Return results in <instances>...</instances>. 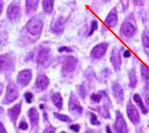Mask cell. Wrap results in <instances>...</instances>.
<instances>
[{
	"instance_id": "6da1fadb",
	"label": "cell",
	"mask_w": 149,
	"mask_h": 133,
	"mask_svg": "<svg viewBox=\"0 0 149 133\" xmlns=\"http://www.w3.org/2000/svg\"><path fill=\"white\" fill-rule=\"evenodd\" d=\"M43 27V23L41 19L34 17L31 19L26 25V29L29 33L33 36L40 34Z\"/></svg>"
},
{
	"instance_id": "7a4b0ae2",
	"label": "cell",
	"mask_w": 149,
	"mask_h": 133,
	"mask_svg": "<svg viewBox=\"0 0 149 133\" xmlns=\"http://www.w3.org/2000/svg\"><path fill=\"white\" fill-rule=\"evenodd\" d=\"M18 97V91L16 86L14 83H10L8 85L6 89V95L3 100L5 104H8L13 102Z\"/></svg>"
},
{
	"instance_id": "3957f363",
	"label": "cell",
	"mask_w": 149,
	"mask_h": 133,
	"mask_svg": "<svg viewBox=\"0 0 149 133\" xmlns=\"http://www.w3.org/2000/svg\"><path fill=\"white\" fill-rule=\"evenodd\" d=\"M126 113L130 121L134 124L140 122V115L138 110L131 102H129L126 106Z\"/></svg>"
},
{
	"instance_id": "277c9868",
	"label": "cell",
	"mask_w": 149,
	"mask_h": 133,
	"mask_svg": "<svg viewBox=\"0 0 149 133\" xmlns=\"http://www.w3.org/2000/svg\"><path fill=\"white\" fill-rule=\"evenodd\" d=\"M114 131L115 133H127L126 123L119 111H117L116 113Z\"/></svg>"
},
{
	"instance_id": "5b68a950",
	"label": "cell",
	"mask_w": 149,
	"mask_h": 133,
	"mask_svg": "<svg viewBox=\"0 0 149 133\" xmlns=\"http://www.w3.org/2000/svg\"><path fill=\"white\" fill-rule=\"evenodd\" d=\"M13 65V60L8 54L0 55V72L8 71L12 68Z\"/></svg>"
},
{
	"instance_id": "8992f818",
	"label": "cell",
	"mask_w": 149,
	"mask_h": 133,
	"mask_svg": "<svg viewBox=\"0 0 149 133\" xmlns=\"http://www.w3.org/2000/svg\"><path fill=\"white\" fill-rule=\"evenodd\" d=\"M21 8L19 4L16 2L12 3L7 9V15L9 19L13 20L18 18L20 15Z\"/></svg>"
},
{
	"instance_id": "52a82bcc",
	"label": "cell",
	"mask_w": 149,
	"mask_h": 133,
	"mask_svg": "<svg viewBox=\"0 0 149 133\" xmlns=\"http://www.w3.org/2000/svg\"><path fill=\"white\" fill-rule=\"evenodd\" d=\"M108 44L106 43H101L95 46L91 52V55L94 58H100L103 57L108 48Z\"/></svg>"
},
{
	"instance_id": "ba28073f",
	"label": "cell",
	"mask_w": 149,
	"mask_h": 133,
	"mask_svg": "<svg viewBox=\"0 0 149 133\" xmlns=\"http://www.w3.org/2000/svg\"><path fill=\"white\" fill-rule=\"evenodd\" d=\"M111 62L116 71L120 69L121 65V57L119 51L117 48H115L111 52Z\"/></svg>"
},
{
	"instance_id": "9c48e42d",
	"label": "cell",
	"mask_w": 149,
	"mask_h": 133,
	"mask_svg": "<svg viewBox=\"0 0 149 133\" xmlns=\"http://www.w3.org/2000/svg\"><path fill=\"white\" fill-rule=\"evenodd\" d=\"M120 32L125 37H130L135 33L136 29L132 23L129 22H126L123 23L121 25Z\"/></svg>"
},
{
	"instance_id": "30bf717a",
	"label": "cell",
	"mask_w": 149,
	"mask_h": 133,
	"mask_svg": "<svg viewBox=\"0 0 149 133\" xmlns=\"http://www.w3.org/2000/svg\"><path fill=\"white\" fill-rule=\"evenodd\" d=\"M31 77L32 74L31 71L28 69L23 70L17 76V82L20 85L26 86L29 83L31 79Z\"/></svg>"
},
{
	"instance_id": "8fae6325",
	"label": "cell",
	"mask_w": 149,
	"mask_h": 133,
	"mask_svg": "<svg viewBox=\"0 0 149 133\" xmlns=\"http://www.w3.org/2000/svg\"><path fill=\"white\" fill-rule=\"evenodd\" d=\"M69 108L70 111L72 113L80 114L82 112V107L74 94H72L70 96L69 103Z\"/></svg>"
},
{
	"instance_id": "7c38bea8",
	"label": "cell",
	"mask_w": 149,
	"mask_h": 133,
	"mask_svg": "<svg viewBox=\"0 0 149 133\" xmlns=\"http://www.w3.org/2000/svg\"><path fill=\"white\" fill-rule=\"evenodd\" d=\"M77 66V60L72 57L68 56L66 57L63 62V69L67 72L73 71Z\"/></svg>"
},
{
	"instance_id": "4fadbf2b",
	"label": "cell",
	"mask_w": 149,
	"mask_h": 133,
	"mask_svg": "<svg viewBox=\"0 0 149 133\" xmlns=\"http://www.w3.org/2000/svg\"><path fill=\"white\" fill-rule=\"evenodd\" d=\"M113 94L115 99L119 102H123V90L121 85L118 83H113L112 86Z\"/></svg>"
},
{
	"instance_id": "5bb4252c",
	"label": "cell",
	"mask_w": 149,
	"mask_h": 133,
	"mask_svg": "<svg viewBox=\"0 0 149 133\" xmlns=\"http://www.w3.org/2000/svg\"><path fill=\"white\" fill-rule=\"evenodd\" d=\"M118 23V16L116 13L111 12L107 16L105 20V23L109 27H114Z\"/></svg>"
},
{
	"instance_id": "9a60e30c",
	"label": "cell",
	"mask_w": 149,
	"mask_h": 133,
	"mask_svg": "<svg viewBox=\"0 0 149 133\" xmlns=\"http://www.w3.org/2000/svg\"><path fill=\"white\" fill-rule=\"evenodd\" d=\"M49 85V79L45 75L38 76L36 80V86L40 90H44L47 88Z\"/></svg>"
},
{
	"instance_id": "2e32d148",
	"label": "cell",
	"mask_w": 149,
	"mask_h": 133,
	"mask_svg": "<svg viewBox=\"0 0 149 133\" xmlns=\"http://www.w3.org/2000/svg\"><path fill=\"white\" fill-rule=\"evenodd\" d=\"M28 116L32 125L33 126L37 125L39 120V115L38 111L34 107H32L29 110Z\"/></svg>"
},
{
	"instance_id": "e0dca14e",
	"label": "cell",
	"mask_w": 149,
	"mask_h": 133,
	"mask_svg": "<svg viewBox=\"0 0 149 133\" xmlns=\"http://www.w3.org/2000/svg\"><path fill=\"white\" fill-rule=\"evenodd\" d=\"M20 110L21 107L19 104H15L13 107H12L9 110V116L12 121L15 122L16 120L17 117L19 116L20 113Z\"/></svg>"
},
{
	"instance_id": "ac0fdd59",
	"label": "cell",
	"mask_w": 149,
	"mask_h": 133,
	"mask_svg": "<svg viewBox=\"0 0 149 133\" xmlns=\"http://www.w3.org/2000/svg\"><path fill=\"white\" fill-rule=\"evenodd\" d=\"M49 57V51L46 48H41L38 54L37 61L40 64L45 63L48 59Z\"/></svg>"
},
{
	"instance_id": "d6986e66",
	"label": "cell",
	"mask_w": 149,
	"mask_h": 133,
	"mask_svg": "<svg viewBox=\"0 0 149 133\" xmlns=\"http://www.w3.org/2000/svg\"><path fill=\"white\" fill-rule=\"evenodd\" d=\"M63 28H64V20L62 17H59L54 23L52 30L55 33L57 34H61L63 32Z\"/></svg>"
},
{
	"instance_id": "ffe728a7",
	"label": "cell",
	"mask_w": 149,
	"mask_h": 133,
	"mask_svg": "<svg viewBox=\"0 0 149 133\" xmlns=\"http://www.w3.org/2000/svg\"><path fill=\"white\" fill-rule=\"evenodd\" d=\"M133 100L136 103V104H137V106L140 108L141 110V112L143 113V114H146L147 113V109L146 108V107H145V106L144 105V103L142 101V99L140 97V96L137 94V93H136L133 95Z\"/></svg>"
},
{
	"instance_id": "44dd1931",
	"label": "cell",
	"mask_w": 149,
	"mask_h": 133,
	"mask_svg": "<svg viewBox=\"0 0 149 133\" xmlns=\"http://www.w3.org/2000/svg\"><path fill=\"white\" fill-rule=\"evenodd\" d=\"M54 0H43L42 7L44 11L47 13H51L54 8Z\"/></svg>"
},
{
	"instance_id": "7402d4cb",
	"label": "cell",
	"mask_w": 149,
	"mask_h": 133,
	"mask_svg": "<svg viewBox=\"0 0 149 133\" xmlns=\"http://www.w3.org/2000/svg\"><path fill=\"white\" fill-rule=\"evenodd\" d=\"M129 86L130 87L134 88L136 86L137 83V78L136 74V71L134 69H132L129 75Z\"/></svg>"
},
{
	"instance_id": "603a6c76",
	"label": "cell",
	"mask_w": 149,
	"mask_h": 133,
	"mask_svg": "<svg viewBox=\"0 0 149 133\" xmlns=\"http://www.w3.org/2000/svg\"><path fill=\"white\" fill-rule=\"evenodd\" d=\"M38 0H26V8L28 12H31L36 9Z\"/></svg>"
},
{
	"instance_id": "cb8c5ba5",
	"label": "cell",
	"mask_w": 149,
	"mask_h": 133,
	"mask_svg": "<svg viewBox=\"0 0 149 133\" xmlns=\"http://www.w3.org/2000/svg\"><path fill=\"white\" fill-rule=\"evenodd\" d=\"M52 100L56 107L61 108L62 106V98L59 93L54 94L52 96Z\"/></svg>"
},
{
	"instance_id": "d4e9b609",
	"label": "cell",
	"mask_w": 149,
	"mask_h": 133,
	"mask_svg": "<svg viewBox=\"0 0 149 133\" xmlns=\"http://www.w3.org/2000/svg\"><path fill=\"white\" fill-rule=\"evenodd\" d=\"M141 40L143 46L149 48V30L145 29L143 30L141 36Z\"/></svg>"
},
{
	"instance_id": "484cf974",
	"label": "cell",
	"mask_w": 149,
	"mask_h": 133,
	"mask_svg": "<svg viewBox=\"0 0 149 133\" xmlns=\"http://www.w3.org/2000/svg\"><path fill=\"white\" fill-rule=\"evenodd\" d=\"M141 75L143 79L145 82H148L149 80V69L143 64H141L140 66Z\"/></svg>"
},
{
	"instance_id": "4316f807",
	"label": "cell",
	"mask_w": 149,
	"mask_h": 133,
	"mask_svg": "<svg viewBox=\"0 0 149 133\" xmlns=\"http://www.w3.org/2000/svg\"><path fill=\"white\" fill-rule=\"evenodd\" d=\"M143 94L146 104L149 106V86H145Z\"/></svg>"
},
{
	"instance_id": "83f0119b",
	"label": "cell",
	"mask_w": 149,
	"mask_h": 133,
	"mask_svg": "<svg viewBox=\"0 0 149 133\" xmlns=\"http://www.w3.org/2000/svg\"><path fill=\"white\" fill-rule=\"evenodd\" d=\"M54 115H55L56 118H57L58 119H59L61 121H64V122H70V118L67 116L61 114L56 113H54Z\"/></svg>"
},
{
	"instance_id": "f1b7e54d",
	"label": "cell",
	"mask_w": 149,
	"mask_h": 133,
	"mask_svg": "<svg viewBox=\"0 0 149 133\" xmlns=\"http://www.w3.org/2000/svg\"><path fill=\"white\" fill-rule=\"evenodd\" d=\"M98 22L97 20H93L91 23V29L90 30V32H89V36L93 34L94 33V32L98 29Z\"/></svg>"
},
{
	"instance_id": "f546056e",
	"label": "cell",
	"mask_w": 149,
	"mask_h": 133,
	"mask_svg": "<svg viewBox=\"0 0 149 133\" xmlns=\"http://www.w3.org/2000/svg\"><path fill=\"white\" fill-rule=\"evenodd\" d=\"M90 122L91 123V124L94 125H99L100 124V123L98 121L97 116L93 114V113H91V117H90Z\"/></svg>"
},
{
	"instance_id": "4dcf8cb0",
	"label": "cell",
	"mask_w": 149,
	"mask_h": 133,
	"mask_svg": "<svg viewBox=\"0 0 149 133\" xmlns=\"http://www.w3.org/2000/svg\"><path fill=\"white\" fill-rule=\"evenodd\" d=\"M91 99H92V100H93L94 102L96 103H99L100 102V100L101 99V96L99 94H95V93H93L92 94L91 96Z\"/></svg>"
},
{
	"instance_id": "1f68e13d",
	"label": "cell",
	"mask_w": 149,
	"mask_h": 133,
	"mask_svg": "<svg viewBox=\"0 0 149 133\" xmlns=\"http://www.w3.org/2000/svg\"><path fill=\"white\" fill-rule=\"evenodd\" d=\"M24 96H25L26 102L27 103H30L31 102V99L33 97V94L31 93L27 92L24 94Z\"/></svg>"
},
{
	"instance_id": "d6a6232c",
	"label": "cell",
	"mask_w": 149,
	"mask_h": 133,
	"mask_svg": "<svg viewBox=\"0 0 149 133\" xmlns=\"http://www.w3.org/2000/svg\"><path fill=\"white\" fill-rule=\"evenodd\" d=\"M19 128L23 130H26L28 128V125L26 123V122H24V121H22L20 122V125H19Z\"/></svg>"
},
{
	"instance_id": "836d02e7",
	"label": "cell",
	"mask_w": 149,
	"mask_h": 133,
	"mask_svg": "<svg viewBox=\"0 0 149 133\" xmlns=\"http://www.w3.org/2000/svg\"><path fill=\"white\" fill-rule=\"evenodd\" d=\"M70 128L71 130H73V131H74V132H79V130H80V127H79V125H77V124H73V125H70Z\"/></svg>"
},
{
	"instance_id": "e575fe53",
	"label": "cell",
	"mask_w": 149,
	"mask_h": 133,
	"mask_svg": "<svg viewBox=\"0 0 149 133\" xmlns=\"http://www.w3.org/2000/svg\"><path fill=\"white\" fill-rule=\"evenodd\" d=\"M55 132V128L52 127H49L47 128L43 133H54Z\"/></svg>"
},
{
	"instance_id": "d590c367",
	"label": "cell",
	"mask_w": 149,
	"mask_h": 133,
	"mask_svg": "<svg viewBox=\"0 0 149 133\" xmlns=\"http://www.w3.org/2000/svg\"><path fill=\"white\" fill-rule=\"evenodd\" d=\"M59 52H63V51L70 52V51H72V50L69 47H62L59 49Z\"/></svg>"
},
{
	"instance_id": "8d00e7d4",
	"label": "cell",
	"mask_w": 149,
	"mask_h": 133,
	"mask_svg": "<svg viewBox=\"0 0 149 133\" xmlns=\"http://www.w3.org/2000/svg\"><path fill=\"white\" fill-rule=\"evenodd\" d=\"M131 56V52L129 50H126L123 52V57L125 58H129Z\"/></svg>"
},
{
	"instance_id": "74e56055",
	"label": "cell",
	"mask_w": 149,
	"mask_h": 133,
	"mask_svg": "<svg viewBox=\"0 0 149 133\" xmlns=\"http://www.w3.org/2000/svg\"><path fill=\"white\" fill-rule=\"evenodd\" d=\"M0 133H6V131L1 123H0Z\"/></svg>"
},
{
	"instance_id": "f35d334b",
	"label": "cell",
	"mask_w": 149,
	"mask_h": 133,
	"mask_svg": "<svg viewBox=\"0 0 149 133\" xmlns=\"http://www.w3.org/2000/svg\"><path fill=\"white\" fill-rule=\"evenodd\" d=\"M2 8H3V2L2 0H0V15L2 11Z\"/></svg>"
},
{
	"instance_id": "ab89813d",
	"label": "cell",
	"mask_w": 149,
	"mask_h": 133,
	"mask_svg": "<svg viewBox=\"0 0 149 133\" xmlns=\"http://www.w3.org/2000/svg\"><path fill=\"white\" fill-rule=\"evenodd\" d=\"M106 132H107V133H112V131H111V128H109V126H107V127H106Z\"/></svg>"
},
{
	"instance_id": "60d3db41",
	"label": "cell",
	"mask_w": 149,
	"mask_h": 133,
	"mask_svg": "<svg viewBox=\"0 0 149 133\" xmlns=\"http://www.w3.org/2000/svg\"><path fill=\"white\" fill-rule=\"evenodd\" d=\"M121 1H122V2L123 1H125V6H124V7L125 8H127V6H126V5H128V0H120Z\"/></svg>"
},
{
	"instance_id": "b9f144b4",
	"label": "cell",
	"mask_w": 149,
	"mask_h": 133,
	"mask_svg": "<svg viewBox=\"0 0 149 133\" xmlns=\"http://www.w3.org/2000/svg\"><path fill=\"white\" fill-rule=\"evenodd\" d=\"M2 89H3V85H2V84L0 82V95H1V93H2Z\"/></svg>"
},
{
	"instance_id": "7bdbcfd3",
	"label": "cell",
	"mask_w": 149,
	"mask_h": 133,
	"mask_svg": "<svg viewBox=\"0 0 149 133\" xmlns=\"http://www.w3.org/2000/svg\"><path fill=\"white\" fill-rule=\"evenodd\" d=\"M102 1H104V2H109V1H110L111 0H102Z\"/></svg>"
},
{
	"instance_id": "ee69618b",
	"label": "cell",
	"mask_w": 149,
	"mask_h": 133,
	"mask_svg": "<svg viewBox=\"0 0 149 133\" xmlns=\"http://www.w3.org/2000/svg\"><path fill=\"white\" fill-rule=\"evenodd\" d=\"M61 133H65V132H61Z\"/></svg>"
}]
</instances>
